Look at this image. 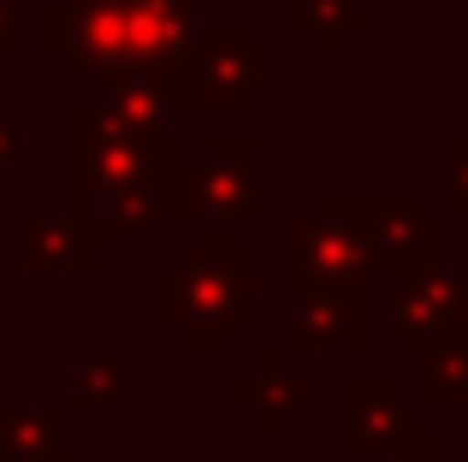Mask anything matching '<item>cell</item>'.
<instances>
[{"mask_svg":"<svg viewBox=\"0 0 468 462\" xmlns=\"http://www.w3.org/2000/svg\"><path fill=\"white\" fill-rule=\"evenodd\" d=\"M214 462H255V457H214Z\"/></svg>","mask_w":468,"mask_h":462,"instance_id":"cb8c5ba5","label":"cell"},{"mask_svg":"<svg viewBox=\"0 0 468 462\" xmlns=\"http://www.w3.org/2000/svg\"><path fill=\"white\" fill-rule=\"evenodd\" d=\"M427 415L403 404L391 380H344L338 385V457L344 462H398L421 439Z\"/></svg>","mask_w":468,"mask_h":462,"instance_id":"9c48e42d","label":"cell"},{"mask_svg":"<svg viewBox=\"0 0 468 462\" xmlns=\"http://www.w3.org/2000/svg\"><path fill=\"white\" fill-rule=\"evenodd\" d=\"M131 356L125 350H78L71 356V404H95V409H125L131 385H125Z\"/></svg>","mask_w":468,"mask_h":462,"instance_id":"e0dca14e","label":"cell"},{"mask_svg":"<svg viewBox=\"0 0 468 462\" xmlns=\"http://www.w3.org/2000/svg\"><path fill=\"white\" fill-rule=\"evenodd\" d=\"M42 54L66 59L90 83L125 71L131 66V0H48Z\"/></svg>","mask_w":468,"mask_h":462,"instance_id":"8992f818","label":"cell"},{"mask_svg":"<svg viewBox=\"0 0 468 462\" xmlns=\"http://www.w3.org/2000/svg\"><path fill=\"white\" fill-rule=\"evenodd\" d=\"M261 208V149L255 137H207L184 173L178 220H196L207 237H238V226Z\"/></svg>","mask_w":468,"mask_h":462,"instance_id":"5b68a950","label":"cell"},{"mask_svg":"<svg viewBox=\"0 0 468 462\" xmlns=\"http://www.w3.org/2000/svg\"><path fill=\"white\" fill-rule=\"evenodd\" d=\"M231 397H238V409L255 415V427H261L267 439H279V433L291 427V415L314 404V380L291 373V350H267L250 380L231 385Z\"/></svg>","mask_w":468,"mask_h":462,"instance_id":"5bb4252c","label":"cell"},{"mask_svg":"<svg viewBox=\"0 0 468 462\" xmlns=\"http://www.w3.org/2000/svg\"><path fill=\"white\" fill-rule=\"evenodd\" d=\"M0 166H18V113H0Z\"/></svg>","mask_w":468,"mask_h":462,"instance_id":"7402d4cb","label":"cell"},{"mask_svg":"<svg viewBox=\"0 0 468 462\" xmlns=\"http://www.w3.org/2000/svg\"><path fill=\"white\" fill-rule=\"evenodd\" d=\"M95 107H101L107 119H119L125 131H137V137H172V125H178V113H184L172 78L143 71V66H125V71H113V78H101Z\"/></svg>","mask_w":468,"mask_h":462,"instance_id":"4fadbf2b","label":"cell"},{"mask_svg":"<svg viewBox=\"0 0 468 462\" xmlns=\"http://www.w3.org/2000/svg\"><path fill=\"white\" fill-rule=\"evenodd\" d=\"M207 0H131V66L178 78L184 54L202 36Z\"/></svg>","mask_w":468,"mask_h":462,"instance_id":"8fae6325","label":"cell"},{"mask_svg":"<svg viewBox=\"0 0 468 462\" xmlns=\"http://www.w3.org/2000/svg\"><path fill=\"white\" fill-rule=\"evenodd\" d=\"M149 309L172 326L178 350L190 356H226L238 332L261 320V249L243 237H196L178 261L160 267L149 285Z\"/></svg>","mask_w":468,"mask_h":462,"instance_id":"7a4b0ae2","label":"cell"},{"mask_svg":"<svg viewBox=\"0 0 468 462\" xmlns=\"http://www.w3.org/2000/svg\"><path fill=\"white\" fill-rule=\"evenodd\" d=\"M71 462H113V457H71Z\"/></svg>","mask_w":468,"mask_h":462,"instance_id":"603a6c76","label":"cell"},{"mask_svg":"<svg viewBox=\"0 0 468 462\" xmlns=\"http://www.w3.org/2000/svg\"><path fill=\"white\" fill-rule=\"evenodd\" d=\"M379 273L374 243L350 208V190H314L309 214L285 226V290L320 297V290H362Z\"/></svg>","mask_w":468,"mask_h":462,"instance_id":"3957f363","label":"cell"},{"mask_svg":"<svg viewBox=\"0 0 468 462\" xmlns=\"http://www.w3.org/2000/svg\"><path fill=\"white\" fill-rule=\"evenodd\" d=\"M367 18H374V0H285V24L309 36L320 59L338 54L350 30H367Z\"/></svg>","mask_w":468,"mask_h":462,"instance_id":"2e32d148","label":"cell"},{"mask_svg":"<svg viewBox=\"0 0 468 462\" xmlns=\"http://www.w3.org/2000/svg\"><path fill=\"white\" fill-rule=\"evenodd\" d=\"M0 462H71V404H0Z\"/></svg>","mask_w":468,"mask_h":462,"instance_id":"9a60e30c","label":"cell"},{"mask_svg":"<svg viewBox=\"0 0 468 462\" xmlns=\"http://www.w3.org/2000/svg\"><path fill=\"white\" fill-rule=\"evenodd\" d=\"M445 202H451V214L468 220V137H457L445 149Z\"/></svg>","mask_w":468,"mask_h":462,"instance_id":"d6986e66","label":"cell"},{"mask_svg":"<svg viewBox=\"0 0 468 462\" xmlns=\"http://www.w3.org/2000/svg\"><path fill=\"white\" fill-rule=\"evenodd\" d=\"M350 208L362 220L367 243H374V261L386 278L451 267V220H433L415 190H379V196H356L350 190Z\"/></svg>","mask_w":468,"mask_h":462,"instance_id":"52a82bcc","label":"cell"},{"mask_svg":"<svg viewBox=\"0 0 468 462\" xmlns=\"http://www.w3.org/2000/svg\"><path fill=\"white\" fill-rule=\"evenodd\" d=\"M107 243L95 237L78 214H30L18 226V249H12V267L18 273H48V278H66V273H90L101 267Z\"/></svg>","mask_w":468,"mask_h":462,"instance_id":"7c38bea8","label":"cell"},{"mask_svg":"<svg viewBox=\"0 0 468 462\" xmlns=\"http://www.w3.org/2000/svg\"><path fill=\"white\" fill-rule=\"evenodd\" d=\"M398 462H451V433L445 427H421V439H415Z\"/></svg>","mask_w":468,"mask_h":462,"instance_id":"ffe728a7","label":"cell"},{"mask_svg":"<svg viewBox=\"0 0 468 462\" xmlns=\"http://www.w3.org/2000/svg\"><path fill=\"white\" fill-rule=\"evenodd\" d=\"M391 344L415 362L433 350L468 344V278L451 267L403 273L391 285Z\"/></svg>","mask_w":468,"mask_h":462,"instance_id":"ba28073f","label":"cell"},{"mask_svg":"<svg viewBox=\"0 0 468 462\" xmlns=\"http://www.w3.org/2000/svg\"><path fill=\"white\" fill-rule=\"evenodd\" d=\"M18 47V0H0V59H12Z\"/></svg>","mask_w":468,"mask_h":462,"instance_id":"44dd1931","label":"cell"},{"mask_svg":"<svg viewBox=\"0 0 468 462\" xmlns=\"http://www.w3.org/2000/svg\"><path fill=\"white\" fill-rule=\"evenodd\" d=\"M172 89L184 113H255L261 107V36L250 24H207L184 54Z\"/></svg>","mask_w":468,"mask_h":462,"instance_id":"277c9868","label":"cell"},{"mask_svg":"<svg viewBox=\"0 0 468 462\" xmlns=\"http://www.w3.org/2000/svg\"><path fill=\"white\" fill-rule=\"evenodd\" d=\"M374 344V302L362 290H320V297H291V326L285 350L291 356H314V350H338V356H362Z\"/></svg>","mask_w":468,"mask_h":462,"instance_id":"30bf717a","label":"cell"},{"mask_svg":"<svg viewBox=\"0 0 468 462\" xmlns=\"http://www.w3.org/2000/svg\"><path fill=\"white\" fill-rule=\"evenodd\" d=\"M71 208L101 243H137L160 220H178V190L190 166L172 137H137L101 107H78L66 119Z\"/></svg>","mask_w":468,"mask_h":462,"instance_id":"6da1fadb","label":"cell"},{"mask_svg":"<svg viewBox=\"0 0 468 462\" xmlns=\"http://www.w3.org/2000/svg\"><path fill=\"white\" fill-rule=\"evenodd\" d=\"M421 404L427 409H468V344L421 356Z\"/></svg>","mask_w":468,"mask_h":462,"instance_id":"ac0fdd59","label":"cell"}]
</instances>
